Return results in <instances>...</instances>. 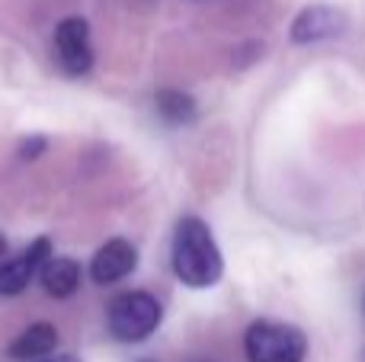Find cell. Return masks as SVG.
Returning a JSON list of instances; mask_svg holds the SVG:
<instances>
[{"label": "cell", "instance_id": "1", "mask_svg": "<svg viewBox=\"0 0 365 362\" xmlns=\"http://www.w3.org/2000/svg\"><path fill=\"white\" fill-rule=\"evenodd\" d=\"M173 273L189 289H208L225 273L221 250L202 218H180L177 234H173Z\"/></svg>", "mask_w": 365, "mask_h": 362}, {"label": "cell", "instance_id": "2", "mask_svg": "<svg viewBox=\"0 0 365 362\" xmlns=\"http://www.w3.org/2000/svg\"><path fill=\"white\" fill-rule=\"evenodd\" d=\"M244 353L250 362H302L308 353V337L295 324L253 321L244 333Z\"/></svg>", "mask_w": 365, "mask_h": 362}, {"label": "cell", "instance_id": "3", "mask_svg": "<svg viewBox=\"0 0 365 362\" xmlns=\"http://www.w3.org/2000/svg\"><path fill=\"white\" fill-rule=\"evenodd\" d=\"M164 308L151 292H122L119 299H113L109 305V333L122 343H141L158 331Z\"/></svg>", "mask_w": 365, "mask_h": 362}, {"label": "cell", "instance_id": "4", "mask_svg": "<svg viewBox=\"0 0 365 362\" xmlns=\"http://www.w3.org/2000/svg\"><path fill=\"white\" fill-rule=\"evenodd\" d=\"M55 48L58 61L68 74L81 77L93 68V45H90V26L81 16H68L55 29Z\"/></svg>", "mask_w": 365, "mask_h": 362}, {"label": "cell", "instance_id": "5", "mask_svg": "<svg viewBox=\"0 0 365 362\" xmlns=\"http://www.w3.org/2000/svg\"><path fill=\"white\" fill-rule=\"evenodd\" d=\"M51 260V241L48 237H36L16 260L0 267V295H19L29 289V282L42 273V267Z\"/></svg>", "mask_w": 365, "mask_h": 362}, {"label": "cell", "instance_id": "6", "mask_svg": "<svg viewBox=\"0 0 365 362\" xmlns=\"http://www.w3.org/2000/svg\"><path fill=\"white\" fill-rule=\"evenodd\" d=\"M138 267V250L125 241V237H113L106 241L90 260V279L96 286H113V282L125 279L132 269Z\"/></svg>", "mask_w": 365, "mask_h": 362}, {"label": "cell", "instance_id": "7", "mask_svg": "<svg viewBox=\"0 0 365 362\" xmlns=\"http://www.w3.org/2000/svg\"><path fill=\"white\" fill-rule=\"evenodd\" d=\"M343 29H346V16L340 10L314 4V6H304L295 16V23H292V42H298V45L324 42V38L343 36Z\"/></svg>", "mask_w": 365, "mask_h": 362}, {"label": "cell", "instance_id": "8", "mask_svg": "<svg viewBox=\"0 0 365 362\" xmlns=\"http://www.w3.org/2000/svg\"><path fill=\"white\" fill-rule=\"evenodd\" d=\"M38 279H42L45 292L51 299H71L81 289V263L71 260V257H51L42 267Z\"/></svg>", "mask_w": 365, "mask_h": 362}, {"label": "cell", "instance_id": "9", "mask_svg": "<svg viewBox=\"0 0 365 362\" xmlns=\"http://www.w3.org/2000/svg\"><path fill=\"white\" fill-rule=\"evenodd\" d=\"M55 346H58L55 324H45V321H38V324L26 327V331L10 343V356L19 359V362L45 359V356H51V353H55Z\"/></svg>", "mask_w": 365, "mask_h": 362}, {"label": "cell", "instance_id": "10", "mask_svg": "<svg viewBox=\"0 0 365 362\" xmlns=\"http://www.w3.org/2000/svg\"><path fill=\"white\" fill-rule=\"evenodd\" d=\"M154 103H158V113L170 125H189V122H195V100L189 93H182V90H160L154 96Z\"/></svg>", "mask_w": 365, "mask_h": 362}, {"label": "cell", "instance_id": "11", "mask_svg": "<svg viewBox=\"0 0 365 362\" xmlns=\"http://www.w3.org/2000/svg\"><path fill=\"white\" fill-rule=\"evenodd\" d=\"M42 148H45L42 138H32V141H26L19 151H23V157H38V151H42Z\"/></svg>", "mask_w": 365, "mask_h": 362}, {"label": "cell", "instance_id": "12", "mask_svg": "<svg viewBox=\"0 0 365 362\" xmlns=\"http://www.w3.org/2000/svg\"><path fill=\"white\" fill-rule=\"evenodd\" d=\"M36 362H81V359L68 353V356H45V359H36Z\"/></svg>", "mask_w": 365, "mask_h": 362}, {"label": "cell", "instance_id": "13", "mask_svg": "<svg viewBox=\"0 0 365 362\" xmlns=\"http://www.w3.org/2000/svg\"><path fill=\"white\" fill-rule=\"evenodd\" d=\"M6 254V237H4V231H0V257Z\"/></svg>", "mask_w": 365, "mask_h": 362}, {"label": "cell", "instance_id": "14", "mask_svg": "<svg viewBox=\"0 0 365 362\" xmlns=\"http://www.w3.org/2000/svg\"><path fill=\"white\" fill-rule=\"evenodd\" d=\"M362 308H365V299H362Z\"/></svg>", "mask_w": 365, "mask_h": 362}, {"label": "cell", "instance_id": "15", "mask_svg": "<svg viewBox=\"0 0 365 362\" xmlns=\"http://www.w3.org/2000/svg\"><path fill=\"white\" fill-rule=\"evenodd\" d=\"M145 362H148V359H145Z\"/></svg>", "mask_w": 365, "mask_h": 362}]
</instances>
